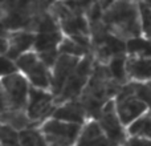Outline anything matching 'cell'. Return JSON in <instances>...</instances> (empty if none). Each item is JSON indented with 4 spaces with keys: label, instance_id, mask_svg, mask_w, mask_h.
Returning a JSON list of instances; mask_svg holds the SVG:
<instances>
[{
    "label": "cell",
    "instance_id": "obj_1",
    "mask_svg": "<svg viewBox=\"0 0 151 146\" xmlns=\"http://www.w3.org/2000/svg\"><path fill=\"white\" fill-rule=\"evenodd\" d=\"M123 86L113 78L107 65L94 60L93 72L78 100L83 105L89 120H97L104 106L118 96Z\"/></svg>",
    "mask_w": 151,
    "mask_h": 146
},
{
    "label": "cell",
    "instance_id": "obj_2",
    "mask_svg": "<svg viewBox=\"0 0 151 146\" xmlns=\"http://www.w3.org/2000/svg\"><path fill=\"white\" fill-rule=\"evenodd\" d=\"M102 23L110 35L125 43L143 36L138 0H117L104 11Z\"/></svg>",
    "mask_w": 151,
    "mask_h": 146
},
{
    "label": "cell",
    "instance_id": "obj_3",
    "mask_svg": "<svg viewBox=\"0 0 151 146\" xmlns=\"http://www.w3.org/2000/svg\"><path fill=\"white\" fill-rule=\"evenodd\" d=\"M58 23L64 36L70 37L91 51V33L86 13L68 5L64 0H57L48 8Z\"/></svg>",
    "mask_w": 151,
    "mask_h": 146
},
{
    "label": "cell",
    "instance_id": "obj_4",
    "mask_svg": "<svg viewBox=\"0 0 151 146\" xmlns=\"http://www.w3.org/2000/svg\"><path fill=\"white\" fill-rule=\"evenodd\" d=\"M63 39L64 33L58 23L52 16V13L47 11L37 24L36 43H35L33 51L39 53L44 63L49 66V69L53 68L60 56L58 48H60Z\"/></svg>",
    "mask_w": 151,
    "mask_h": 146
},
{
    "label": "cell",
    "instance_id": "obj_5",
    "mask_svg": "<svg viewBox=\"0 0 151 146\" xmlns=\"http://www.w3.org/2000/svg\"><path fill=\"white\" fill-rule=\"evenodd\" d=\"M31 88V84L20 72L0 78L1 113L27 110Z\"/></svg>",
    "mask_w": 151,
    "mask_h": 146
},
{
    "label": "cell",
    "instance_id": "obj_6",
    "mask_svg": "<svg viewBox=\"0 0 151 146\" xmlns=\"http://www.w3.org/2000/svg\"><path fill=\"white\" fill-rule=\"evenodd\" d=\"M39 132L48 146H76L82 126L52 117L39 126Z\"/></svg>",
    "mask_w": 151,
    "mask_h": 146
},
{
    "label": "cell",
    "instance_id": "obj_7",
    "mask_svg": "<svg viewBox=\"0 0 151 146\" xmlns=\"http://www.w3.org/2000/svg\"><path fill=\"white\" fill-rule=\"evenodd\" d=\"M114 101L117 114L126 128L150 110L147 102L138 96L134 82L126 84Z\"/></svg>",
    "mask_w": 151,
    "mask_h": 146
},
{
    "label": "cell",
    "instance_id": "obj_8",
    "mask_svg": "<svg viewBox=\"0 0 151 146\" xmlns=\"http://www.w3.org/2000/svg\"><path fill=\"white\" fill-rule=\"evenodd\" d=\"M15 63L19 72L28 80L31 86L50 90V85H52L50 69L37 52L31 51V52L23 55Z\"/></svg>",
    "mask_w": 151,
    "mask_h": 146
},
{
    "label": "cell",
    "instance_id": "obj_9",
    "mask_svg": "<svg viewBox=\"0 0 151 146\" xmlns=\"http://www.w3.org/2000/svg\"><path fill=\"white\" fill-rule=\"evenodd\" d=\"M93 65H94V57L91 53L81 59L76 71L72 73V76L66 81L61 94L56 98L57 106L61 104H65V102L74 101V100L80 98L89 78H90L91 72H93Z\"/></svg>",
    "mask_w": 151,
    "mask_h": 146
},
{
    "label": "cell",
    "instance_id": "obj_10",
    "mask_svg": "<svg viewBox=\"0 0 151 146\" xmlns=\"http://www.w3.org/2000/svg\"><path fill=\"white\" fill-rule=\"evenodd\" d=\"M56 109H57L56 97L52 92L32 86L31 92H29L28 105H27L25 112L37 128L44 121L52 118Z\"/></svg>",
    "mask_w": 151,
    "mask_h": 146
},
{
    "label": "cell",
    "instance_id": "obj_11",
    "mask_svg": "<svg viewBox=\"0 0 151 146\" xmlns=\"http://www.w3.org/2000/svg\"><path fill=\"white\" fill-rule=\"evenodd\" d=\"M36 33L31 31H3L1 29V56L16 61L23 55L33 51Z\"/></svg>",
    "mask_w": 151,
    "mask_h": 146
},
{
    "label": "cell",
    "instance_id": "obj_12",
    "mask_svg": "<svg viewBox=\"0 0 151 146\" xmlns=\"http://www.w3.org/2000/svg\"><path fill=\"white\" fill-rule=\"evenodd\" d=\"M97 121H98L105 136L109 138V141L111 142L113 146L126 145V142L129 139L127 128L123 125L122 121L118 117L114 100H111L110 102H107L105 105L104 109L99 113Z\"/></svg>",
    "mask_w": 151,
    "mask_h": 146
},
{
    "label": "cell",
    "instance_id": "obj_13",
    "mask_svg": "<svg viewBox=\"0 0 151 146\" xmlns=\"http://www.w3.org/2000/svg\"><path fill=\"white\" fill-rule=\"evenodd\" d=\"M80 57H73V56L68 55H60L50 69V76H52V85H50V92L55 94L57 98L61 94L64 86H65L68 78L72 76V73L76 71L77 65L80 64Z\"/></svg>",
    "mask_w": 151,
    "mask_h": 146
},
{
    "label": "cell",
    "instance_id": "obj_14",
    "mask_svg": "<svg viewBox=\"0 0 151 146\" xmlns=\"http://www.w3.org/2000/svg\"><path fill=\"white\" fill-rule=\"evenodd\" d=\"M126 76L129 82H151V56H126Z\"/></svg>",
    "mask_w": 151,
    "mask_h": 146
},
{
    "label": "cell",
    "instance_id": "obj_15",
    "mask_svg": "<svg viewBox=\"0 0 151 146\" xmlns=\"http://www.w3.org/2000/svg\"><path fill=\"white\" fill-rule=\"evenodd\" d=\"M53 118L77 124V125L81 126L85 125L86 121L89 120L88 113H86L85 108L81 104L80 100H74V101H69L65 102V104L58 105L56 112L53 113Z\"/></svg>",
    "mask_w": 151,
    "mask_h": 146
},
{
    "label": "cell",
    "instance_id": "obj_16",
    "mask_svg": "<svg viewBox=\"0 0 151 146\" xmlns=\"http://www.w3.org/2000/svg\"><path fill=\"white\" fill-rule=\"evenodd\" d=\"M76 146H113L97 120H88L82 126Z\"/></svg>",
    "mask_w": 151,
    "mask_h": 146
},
{
    "label": "cell",
    "instance_id": "obj_17",
    "mask_svg": "<svg viewBox=\"0 0 151 146\" xmlns=\"http://www.w3.org/2000/svg\"><path fill=\"white\" fill-rule=\"evenodd\" d=\"M1 125H8L12 129L17 130L19 133L28 129L37 128L31 118L28 117L25 110H13V112H4L1 113Z\"/></svg>",
    "mask_w": 151,
    "mask_h": 146
},
{
    "label": "cell",
    "instance_id": "obj_18",
    "mask_svg": "<svg viewBox=\"0 0 151 146\" xmlns=\"http://www.w3.org/2000/svg\"><path fill=\"white\" fill-rule=\"evenodd\" d=\"M129 137H139V138L151 139V110L135 120L127 126Z\"/></svg>",
    "mask_w": 151,
    "mask_h": 146
},
{
    "label": "cell",
    "instance_id": "obj_19",
    "mask_svg": "<svg viewBox=\"0 0 151 146\" xmlns=\"http://www.w3.org/2000/svg\"><path fill=\"white\" fill-rule=\"evenodd\" d=\"M58 52H60V55H68V56H73V57L82 59L85 56L90 55L91 51L89 48L81 45L76 40L70 39V37L64 36L63 41L60 44V48H58Z\"/></svg>",
    "mask_w": 151,
    "mask_h": 146
},
{
    "label": "cell",
    "instance_id": "obj_20",
    "mask_svg": "<svg viewBox=\"0 0 151 146\" xmlns=\"http://www.w3.org/2000/svg\"><path fill=\"white\" fill-rule=\"evenodd\" d=\"M126 56L127 55L117 56V57H114L109 64H107L113 78L122 86H125L126 84H129L127 76H126Z\"/></svg>",
    "mask_w": 151,
    "mask_h": 146
},
{
    "label": "cell",
    "instance_id": "obj_21",
    "mask_svg": "<svg viewBox=\"0 0 151 146\" xmlns=\"http://www.w3.org/2000/svg\"><path fill=\"white\" fill-rule=\"evenodd\" d=\"M127 55L151 56V41L145 36L127 41Z\"/></svg>",
    "mask_w": 151,
    "mask_h": 146
},
{
    "label": "cell",
    "instance_id": "obj_22",
    "mask_svg": "<svg viewBox=\"0 0 151 146\" xmlns=\"http://www.w3.org/2000/svg\"><path fill=\"white\" fill-rule=\"evenodd\" d=\"M0 146H21L20 133L8 125H1V130H0Z\"/></svg>",
    "mask_w": 151,
    "mask_h": 146
},
{
    "label": "cell",
    "instance_id": "obj_23",
    "mask_svg": "<svg viewBox=\"0 0 151 146\" xmlns=\"http://www.w3.org/2000/svg\"><path fill=\"white\" fill-rule=\"evenodd\" d=\"M40 137L39 128L20 132V144L21 146H39Z\"/></svg>",
    "mask_w": 151,
    "mask_h": 146
},
{
    "label": "cell",
    "instance_id": "obj_24",
    "mask_svg": "<svg viewBox=\"0 0 151 146\" xmlns=\"http://www.w3.org/2000/svg\"><path fill=\"white\" fill-rule=\"evenodd\" d=\"M135 88H137V93H138V96L147 102V105H149V108L151 110V82L135 84Z\"/></svg>",
    "mask_w": 151,
    "mask_h": 146
},
{
    "label": "cell",
    "instance_id": "obj_25",
    "mask_svg": "<svg viewBox=\"0 0 151 146\" xmlns=\"http://www.w3.org/2000/svg\"><path fill=\"white\" fill-rule=\"evenodd\" d=\"M1 63H3V66H1V77L4 76H9V74H13V73H17L19 69L16 66V63L12 60H9L8 57H4L1 56Z\"/></svg>",
    "mask_w": 151,
    "mask_h": 146
},
{
    "label": "cell",
    "instance_id": "obj_26",
    "mask_svg": "<svg viewBox=\"0 0 151 146\" xmlns=\"http://www.w3.org/2000/svg\"><path fill=\"white\" fill-rule=\"evenodd\" d=\"M127 146H151V139L149 138H139V137H129Z\"/></svg>",
    "mask_w": 151,
    "mask_h": 146
},
{
    "label": "cell",
    "instance_id": "obj_27",
    "mask_svg": "<svg viewBox=\"0 0 151 146\" xmlns=\"http://www.w3.org/2000/svg\"><path fill=\"white\" fill-rule=\"evenodd\" d=\"M96 1L98 3V4L102 7V9L105 11V9H107V8H109L110 5L113 4V3L117 1V0H96Z\"/></svg>",
    "mask_w": 151,
    "mask_h": 146
},
{
    "label": "cell",
    "instance_id": "obj_28",
    "mask_svg": "<svg viewBox=\"0 0 151 146\" xmlns=\"http://www.w3.org/2000/svg\"><path fill=\"white\" fill-rule=\"evenodd\" d=\"M138 1H141V3H143V4H146V5H149V7H151V0H138Z\"/></svg>",
    "mask_w": 151,
    "mask_h": 146
},
{
    "label": "cell",
    "instance_id": "obj_29",
    "mask_svg": "<svg viewBox=\"0 0 151 146\" xmlns=\"http://www.w3.org/2000/svg\"><path fill=\"white\" fill-rule=\"evenodd\" d=\"M56 1H57V0H47V4L50 7V5H52L53 3H56Z\"/></svg>",
    "mask_w": 151,
    "mask_h": 146
},
{
    "label": "cell",
    "instance_id": "obj_30",
    "mask_svg": "<svg viewBox=\"0 0 151 146\" xmlns=\"http://www.w3.org/2000/svg\"><path fill=\"white\" fill-rule=\"evenodd\" d=\"M146 37H147V39H149V40H150V41H151V32H150V33H149V35H147V36H146Z\"/></svg>",
    "mask_w": 151,
    "mask_h": 146
},
{
    "label": "cell",
    "instance_id": "obj_31",
    "mask_svg": "<svg viewBox=\"0 0 151 146\" xmlns=\"http://www.w3.org/2000/svg\"><path fill=\"white\" fill-rule=\"evenodd\" d=\"M122 146H127V145H122Z\"/></svg>",
    "mask_w": 151,
    "mask_h": 146
}]
</instances>
